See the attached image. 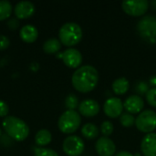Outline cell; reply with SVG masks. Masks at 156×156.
<instances>
[{
  "mask_svg": "<svg viewBox=\"0 0 156 156\" xmlns=\"http://www.w3.org/2000/svg\"><path fill=\"white\" fill-rule=\"evenodd\" d=\"M52 140V135L49 131L46 129H42L38 131L35 136V142L38 146H45L50 144Z\"/></svg>",
  "mask_w": 156,
  "mask_h": 156,
  "instance_id": "cell-19",
  "label": "cell"
},
{
  "mask_svg": "<svg viewBox=\"0 0 156 156\" xmlns=\"http://www.w3.org/2000/svg\"><path fill=\"white\" fill-rule=\"evenodd\" d=\"M146 97V101L147 102L156 108V88H152L149 90V91L147 92V94L145 95Z\"/></svg>",
  "mask_w": 156,
  "mask_h": 156,
  "instance_id": "cell-27",
  "label": "cell"
},
{
  "mask_svg": "<svg viewBox=\"0 0 156 156\" xmlns=\"http://www.w3.org/2000/svg\"><path fill=\"white\" fill-rule=\"evenodd\" d=\"M101 132L105 137L110 136L113 133V124L109 121L103 122L101 125Z\"/></svg>",
  "mask_w": 156,
  "mask_h": 156,
  "instance_id": "cell-24",
  "label": "cell"
},
{
  "mask_svg": "<svg viewBox=\"0 0 156 156\" xmlns=\"http://www.w3.org/2000/svg\"><path fill=\"white\" fill-rule=\"evenodd\" d=\"M58 57L62 58L66 66L71 69H77L82 63V55L76 48H68L63 53L59 54Z\"/></svg>",
  "mask_w": 156,
  "mask_h": 156,
  "instance_id": "cell-10",
  "label": "cell"
},
{
  "mask_svg": "<svg viewBox=\"0 0 156 156\" xmlns=\"http://www.w3.org/2000/svg\"><path fill=\"white\" fill-rule=\"evenodd\" d=\"M99 82L98 70L90 65H84L76 69L71 78L74 89L81 93L93 90Z\"/></svg>",
  "mask_w": 156,
  "mask_h": 156,
  "instance_id": "cell-1",
  "label": "cell"
},
{
  "mask_svg": "<svg viewBox=\"0 0 156 156\" xmlns=\"http://www.w3.org/2000/svg\"><path fill=\"white\" fill-rule=\"evenodd\" d=\"M13 7L9 1L0 0V21L8 18L12 13Z\"/></svg>",
  "mask_w": 156,
  "mask_h": 156,
  "instance_id": "cell-21",
  "label": "cell"
},
{
  "mask_svg": "<svg viewBox=\"0 0 156 156\" xmlns=\"http://www.w3.org/2000/svg\"><path fill=\"white\" fill-rule=\"evenodd\" d=\"M58 37L59 41L64 46H75L82 38V29L77 23L68 22L60 27L58 31Z\"/></svg>",
  "mask_w": 156,
  "mask_h": 156,
  "instance_id": "cell-3",
  "label": "cell"
},
{
  "mask_svg": "<svg viewBox=\"0 0 156 156\" xmlns=\"http://www.w3.org/2000/svg\"><path fill=\"white\" fill-rule=\"evenodd\" d=\"M81 123V118L79 112L76 111H66L61 114L58 119V126L60 132L66 134L75 133Z\"/></svg>",
  "mask_w": 156,
  "mask_h": 156,
  "instance_id": "cell-4",
  "label": "cell"
},
{
  "mask_svg": "<svg viewBox=\"0 0 156 156\" xmlns=\"http://www.w3.org/2000/svg\"><path fill=\"white\" fill-rule=\"evenodd\" d=\"M6 25H7V27H8L11 30H15V29H16V28L18 27L19 22H18V20H17L16 18H11L10 20L7 21Z\"/></svg>",
  "mask_w": 156,
  "mask_h": 156,
  "instance_id": "cell-30",
  "label": "cell"
},
{
  "mask_svg": "<svg viewBox=\"0 0 156 156\" xmlns=\"http://www.w3.org/2000/svg\"><path fill=\"white\" fill-rule=\"evenodd\" d=\"M122 7L131 16H141L147 12L149 2L147 0H128L122 2Z\"/></svg>",
  "mask_w": 156,
  "mask_h": 156,
  "instance_id": "cell-6",
  "label": "cell"
},
{
  "mask_svg": "<svg viewBox=\"0 0 156 156\" xmlns=\"http://www.w3.org/2000/svg\"><path fill=\"white\" fill-rule=\"evenodd\" d=\"M115 156H134L133 154H131L130 152L127 151H121L119 153H117Z\"/></svg>",
  "mask_w": 156,
  "mask_h": 156,
  "instance_id": "cell-31",
  "label": "cell"
},
{
  "mask_svg": "<svg viewBox=\"0 0 156 156\" xmlns=\"http://www.w3.org/2000/svg\"><path fill=\"white\" fill-rule=\"evenodd\" d=\"M79 112L82 116L91 118L100 112V105L95 100L87 99L79 104Z\"/></svg>",
  "mask_w": 156,
  "mask_h": 156,
  "instance_id": "cell-12",
  "label": "cell"
},
{
  "mask_svg": "<svg viewBox=\"0 0 156 156\" xmlns=\"http://www.w3.org/2000/svg\"><path fill=\"white\" fill-rule=\"evenodd\" d=\"M136 128L144 133H152L156 129V112L153 110L143 111L135 119Z\"/></svg>",
  "mask_w": 156,
  "mask_h": 156,
  "instance_id": "cell-5",
  "label": "cell"
},
{
  "mask_svg": "<svg viewBox=\"0 0 156 156\" xmlns=\"http://www.w3.org/2000/svg\"><path fill=\"white\" fill-rule=\"evenodd\" d=\"M112 90L117 95H124L130 88L129 81L126 78H118L116 79L112 85Z\"/></svg>",
  "mask_w": 156,
  "mask_h": 156,
  "instance_id": "cell-17",
  "label": "cell"
},
{
  "mask_svg": "<svg viewBox=\"0 0 156 156\" xmlns=\"http://www.w3.org/2000/svg\"><path fill=\"white\" fill-rule=\"evenodd\" d=\"M95 150L100 156H112L116 152V146L112 140L103 136L97 140Z\"/></svg>",
  "mask_w": 156,
  "mask_h": 156,
  "instance_id": "cell-11",
  "label": "cell"
},
{
  "mask_svg": "<svg viewBox=\"0 0 156 156\" xmlns=\"http://www.w3.org/2000/svg\"><path fill=\"white\" fill-rule=\"evenodd\" d=\"M81 133H82V135L86 139L93 140V139H96L98 137V135H99V129L93 123H86L81 128Z\"/></svg>",
  "mask_w": 156,
  "mask_h": 156,
  "instance_id": "cell-20",
  "label": "cell"
},
{
  "mask_svg": "<svg viewBox=\"0 0 156 156\" xmlns=\"http://www.w3.org/2000/svg\"><path fill=\"white\" fill-rule=\"evenodd\" d=\"M149 84L153 87V88H156V75H154L150 78L149 80Z\"/></svg>",
  "mask_w": 156,
  "mask_h": 156,
  "instance_id": "cell-32",
  "label": "cell"
},
{
  "mask_svg": "<svg viewBox=\"0 0 156 156\" xmlns=\"http://www.w3.org/2000/svg\"><path fill=\"white\" fill-rule=\"evenodd\" d=\"M65 106L69 111H75L79 107V99L74 94H69L65 99Z\"/></svg>",
  "mask_w": 156,
  "mask_h": 156,
  "instance_id": "cell-23",
  "label": "cell"
},
{
  "mask_svg": "<svg viewBox=\"0 0 156 156\" xmlns=\"http://www.w3.org/2000/svg\"><path fill=\"white\" fill-rule=\"evenodd\" d=\"M35 12V5L29 1L18 2L14 7V13L19 19H26L30 17Z\"/></svg>",
  "mask_w": 156,
  "mask_h": 156,
  "instance_id": "cell-14",
  "label": "cell"
},
{
  "mask_svg": "<svg viewBox=\"0 0 156 156\" xmlns=\"http://www.w3.org/2000/svg\"><path fill=\"white\" fill-rule=\"evenodd\" d=\"M123 103L120 98L117 97H112L108 99L104 105H103V111L104 113L112 119L118 118L122 114L123 111Z\"/></svg>",
  "mask_w": 156,
  "mask_h": 156,
  "instance_id": "cell-9",
  "label": "cell"
},
{
  "mask_svg": "<svg viewBox=\"0 0 156 156\" xmlns=\"http://www.w3.org/2000/svg\"><path fill=\"white\" fill-rule=\"evenodd\" d=\"M3 128L15 141H25L29 134V128L24 121L15 116L5 117L3 121Z\"/></svg>",
  "mask_w": 156,
  "mask_h": 156,
  "instance_id": "cell-2",
  "label": "cell"
},
{
  "mask_svg": "<svg viewBox=\"0 0 156 156\" xmlns=\"http://www.w3.org/2000/svg\"><path fill=\"white\" fill-rule=\"evenodd\" d=\"M10 45V40L7 37L1 35L0 36V50L6 49Z\"/></svg>",
  "mask_w": 156,
  "mask_h": 156,
  "instance_id": "cell-28",
  "label": "cell"
},
{
  "mask_svg": "<svg viewBox=\"0 0 156 156\" xmlns=\"http://www.w3.org/2000/svg\"><path fill=\"white\" fill-rule=\"evenodd\" d=\"M144 107V101L139 95H131L123 102V108L131 114L141 113Z\"/></svg>",
  "mask_w": 156,
  "mask_h": 156,
  "instance_id": "cell-13",
  "label": "cell"
},
{
  "mask_svg": "<svg viewBox=\"0 0 156 156\" xmlns=\"http://www.w3.org/2000/svg\"><path fill=\"white\" fill-rule=\"evenodd\" d=\"M8 112V105L4 101H0V117H5Z\"/></svg>",
  "mask_w": 156,
  "mask_h": 156,
  "instance_id": "cell-29",
  "label": "cell"
},
{
  "mask_svg": "<svg viewBox=\"0 0 156 156\" xmlns=\"http://www.w3.org/2000/svg\"><path fill=\"white\" fill-rule=\"evenodd\" d=\"M61 48V42L58 38H49L43 44V50L47 54H55Z\"/></svg>",
  "mask_w": 156,
  "mask_h": 156,
  "instance_id": "cell-18",
  "label": "cell"
},
{
  "mask_svg": "<svg viewBox=\"0 0 156 156\" xmlns=\"http://www.w3.org/2000/svg\"><path fill=\"white\" fill-rule=\"evenodd\" d=\"M138 31L141 36L146 39H154L156 37V17L145 16L139 21Z\"/></svg>",
  "mask_w": 156,
  "mask_h": 156,
  "instance_id": "cell-8",
  "label": "cell"
},
{
  "mask_svg": "<svg viewBox=\"0 0 156 156\" xmlns=\"http://www.w3.org/2000/svg\"><path fill=\"white\" fill-rule=\"evenodd\" d=\"M34 156H58V154L52 150L48 148H37L35 149Z\"/></svg>",
  "mask_w": 156,
  "mask_h": 156,
  "instance_id": "cell-25",
  "label": "cell"
},
{
  "mask_svg": "<svg viewBox=\"0 0 156 156\" xmlns=\"http://www.w3.org/2000/svg\"><path fill=\"white\" fill-rule=\"evenodd\" d=\"M0 135H1V130H0Z\"/></svg>",
  "mask_w": 156,
  "mask_h": 156,
  "instance_id": "cell-33",
  "label": "cell"
},
{
  "mask_svg": "<svg viewBox=\"0 0 156 156\" xmlns=\"http://www.w3.org/2000/svg\"><path fill=\"white\" fill-rule=\"evenodd\" d=\"M120 122L123 127H132L135 124V118L133 114L131 113H122L120 116Z\"/></svg>",
  "mask_w": 156,
  "mask_h": 156,
  "instance_id": "cell-22",
  "label": "cell"
},
{
  "mask_svg": "<svg viewBox=\"0 0 156 156\" xmlns=\"http://www.w3.org/2000/svg\"><path fill=\"white\" fill-rule=\"evenodd\" d=\"M62 147L67 155L79 156L83 153L85 144L80 137L77 135H71L64 140Z\"/></svg>",
  "mask_w": 156,
  "mask_h": 156,
  "instance_id": "cell-7",
  "label": "cell"
},
{
  "mask_svg": "<svg viewBox=\"0 0 156 156\" xmlns=\"http://www.w3.org/2000/svg\"><path fill=\"white\" fill-rule=\"evenodd\" d=\"M141 149L144 156H156V133H148L144 137Z\"/></svg>",
  "mask_w": 156,
  "mask_h": 156,
  "instance_id": "cell-15",
  "label": "cell"
},
{
  "mask_svg": "<svg viewBox=\"0 0 156 156\" xmlns=\"http://www.w3.org/2000/svg\"><path fill=\"white\" fill-rule=\"evenodd\" d=\"M149 84L146 83L145 81H139L135 85V91L140 95H146L147 92L149 91Z\"/></svg>",
  "mask_w": 156,
  "mask_h": 156,
  "instance_id": "cell-26",
  "label": "cell"
},
{
  "mask_svg": "<svg viewBox=\"0 0 156 156\" xmlns=\"http://www.w3.org/2000/svg\"><path fill=\"white\" fill-rule=\"evenodd\" d=\"M19 35L23 41L27 43H33L37 40L38 37V32H37V29L34 26L26 25L20 29Z\"/></svg>",
  "mask_w": 156,
  "mask_h": 156,
  "instance_id": "cell-16",
  "label": "cell"
}]
</instances>
